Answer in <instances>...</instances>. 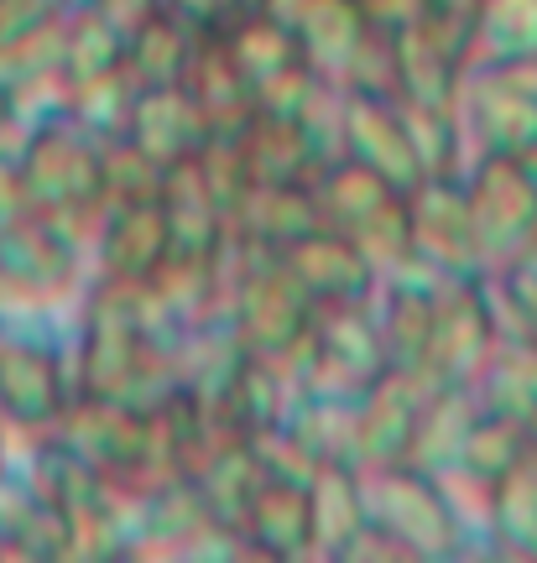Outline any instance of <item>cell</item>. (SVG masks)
<instances>
[{
  "instance_id": "obj_1",
  "label": "cell",
  "mask_w": 537,
  "mask_h": 563,
  "mask_svg": "<svg viewBox=\"0 0 537 563\" xmlns=\"http://www.w3.org/2000/svg\"><path fill=\"white\" fill-rule=\"evenodd\" d=\"M360 496H365V527H376L386 543H397L402 559L418 563L470 559V538H464V527H459L438 475L413 470V464L360 470Z\"/></svg>"
},
{
  "instance_id": "obj_2",
  "label": "cell",
  "mask_w": 537,
  "mask_h": 563,
  "mask_svg": "<svg viewBox=\"0 0 537 563\" xmlns=\"http://www.w3.org/2000/svg\"><path fill=\"white\" fill-rule=\"evenodd\" d=\"M224 323L251 355L293 361L314 323V298L282 266V256H251L230 245V282H224Z\"/></svg>"
},
{
  "instance_id": "obj_3",
  "label": "cell",
  "mask_w": 537,
  "mask_h": 563,
  "mask_svg": "<svg viewBox=\"0 0 537 563\" xmlns=\"http://www.w3.org/2000/svg\"><path fill=\"white\" fill-rule=\"evenodd\" d=\"M314 199H319V220L376 262V272H397L407 262V188L386 183L355 157H335L314 178Z\"/></svg>"
},
{
  "instance_id": "obj_4",
  "label": "cell",
  "mask_w": 537,
  "mask_h": 563,
  "mask_svg": "<svg viewBox=\"0 0 537 563\" xmlns=\"http://www.w3.org/2000/svg\"><path fill=\"white\" fill-rule=\"evenodd\" d=\"M459 125L470 157H522L537 167V58L470 63L459 84Z\"/></svg>"
},
{
  "instance_id": "obj_5",
  "label": "cell",
  "mask_w": 537,
  "mask_h": 563,
  "mask_svg": "<svg viewBox=\"0 0 537 563\" xmlns=\"http://www.w3.org/2000/svg\"><path fill=\"white\" fill-rule=\"evenodd\" d=\"M376 298V292H371ZM360 302H314V323L298 350L303 391H335V397H365L386 376V350L376 334V308Z\"/></svg>"
},
{
  "instance_id": "obj_6",
  "label": "cell",
  "mask_w": 537,
  "mask_h": 563,
  "mask_svg": "<svg viewBox=\"0 0 537 563\" xmlns=\"http://www.w3.org/2000/svg\"><path fill=\"white\" fill-rule=\"evenodd\" d=\"M53 433L84 464H95L116 490H152V418L141 407L120 402V397L74 391V402L63 407Z\"/></svg>"
},
{
  "instance_id": "obj_7",
  "label": "cell",
  "mask_w": 537,
  "mask_h": 563,
  "mask_svg": "<svg viewBox=\"0 0 537 563\" xmlns=\"http://www.w3.org/2000/svg\"><path fill=\"white\" fill-rule=\"evenodd\" d=\"M464 199L475 220V245L485 272L506 266L537 241V167L522 157L480 152L464 167Z\"/></svg>"
},
{
  "instance_id": "obj_8",
  "label": "cell",
  "mask_w": 537,
  "mask_h": 563,
  "mask_svg": "<svg viewBox=\"0 0 537 563\" xmlns=\"http://www.w3.org/2000/svg\"><path fill=\"white\" fill-rule=\"evenodd\" d=\"M428 277H485L464 173H428L407 188V262Z\"/></svg>"
},
{
  "instance_id": "obj_9",
  "label": "cell",
  "mask_w": 537,
  "mask_h": 563,
  "mask_svg": "<svg viewBox=\"0 0 537 563\" xmlns=\"http://www.w3.org/2000/svg\"><path fill=\"white\" fill-rule=\"evenodd\" d=\"M501 323L491 308V287L485 277H449L438 287V313H434V344H428V365H423V386H470L485 355L496 350Z\"/></svg>"
},
{
  "instance_id": "obj_10",
  "label": "cell",
  "mask_w": 537,
  "mask_h": 563,
  "mask_svg": "<svg viewBox=\"0 0 537 563\" xmlns=\"http://www.w3.org/2000/svg\"><path fill=\"white\" fill-rule=\"evenodd\" d=\"M74 402V371L68 355L47 340H0V412L21 428L53 433L63 407Z\"/></svg>"
},
{
  "instance_id": "obj_11",
  "label": "cell",
  "mask_w": 537,
  "mask_h": 563,
  "mask_svg": "<svg viewBox=\"0 0 537 563\" xmlns=\"http://www.w3.org/2000/svg\"><path fill=\"white\" fill-rule=\"evenodd\" d=\"M339 157L365 162L397 188H413L423 178L407 121H402V100H381V95L339 89Z\"/></svg>"
},
{
  "instance_id": "obj_12",
  "label": "cell",
  "mask_w": 537,
  "mask_h": 563,
  "mask_svg": "<svg viewBox=\"0 0 537 563\" xmlns=\"http://www.w3.org/2000/svg\"><path fill=\"white\" fill-rule=\"evenodd\" d=\"M89 251H95V277L125 282V287H146V282L157 277V266L167 262V251H173L162 203L157 199L105 203Z\"/></svg>"
},
{
  "instance_id": "obj_13",
  "label": "cell",
  "mask_w": 537,
  "mask_h": 563,
  "mask_svg": "<svg viewBox=\"0 0 537 563\" xmlns=\"http://www.w3.org/2000/svg\"><path fill=\"white\" fill-rule=\"evenodd\" d=\"M235 532L245 543V559H277V563L314 559V501H308V485L266 475L256 485L251 506L240 511Z\"/></svg>"
},
{
  "instance_id": "obj_14",
  "label": "cell",
  "mask_w": 537,
  "mask_h": 563,
  "mask_svg": "<svg viewBox=\"0 0 537 563\" xmlns=\"http://www.w3.org/2000/svg\"><path fill=\"white\" fill-rule=\"evenodd\" d=\"M282 266L303 282V292L314 302H360L381 287L376 262L360 251L350 235H339L329 224L308 230L303 241H293L282 251Z\"/></svg>"
},
{
  "instance_id": "obj_15",
  "label": "cell",
  "mask_w": 537,
  "mask_h": 563,
  "mask_svg": "<svg viewBox=\"0 0 537 563\" xmlns=\"http://www.w3.org/2000/svg\"><path fill=\"white\" fill-rule=\"evenodd\" d=\"M319 199L303 183H256L230 214V245L251 256H282L308 230H319Z\"/></svg>"
},
{
  "instance_id": "obj_16",
  "label": "cell",
  "mask_w": 537,
  "mask_h": 563,
  "mask_svg": "<svg viewBox=\"0 0 537 563\" xmlns=\"http://www.w3.org/2000/svg\"><path fill=\"white\" fill-rule=\"evenodd\" d=\"M428 386L413 376L386 371L365 397H360L355 418V470H386V464H407L413 449V428H418V407Z\"/></svg>"
},
{
  "instance_id": "obj_17",
  "label": "cell",
  "mask_w": 537,
  "mask_h": 563,
  "mask_svg": "<svg viewBox=\"0 0 537 563\" xmlns=\"http://www.w3.org/2000/svg\"><path fill=\"white\" fill-rule=\"evenodd\" d=\"M125 141L141 146L167 173V167L188 162L209 141V125H204L199 104H194V95L183 84H157V89H141L136 95V110L125 121Z\"/></svg>"
},
{
  "instance_id": "obj_18",
  "label": "cell",
  "mask_w": 537,
  "mask_h": 563,
  "mask_svg": "<svg viewBox=\"0 0 537 563\" xmlns=\"http://www.w3.org/2000/svg\"><path fill=\"white\" fill-rule=\"evenodd\" d=\"M157 203H162V220H167V241H173L167 256H224V251H230L224 209L209 199L194 157L162 173Z\"/></svg>"
},
{
  "instance_id": "obj_19",
  "label": "cell",
  "mask_w": 537,
  "mask_h": 563,
  "mask_svg": "<svg viewBox=\"0 0 537 563\" xmlns=\"http://www.w3.org/2000/svg\"><path fill=\"white\" fill-rule=\"evenodd\" d=\"M261 481H266V470H261L256 449H251V433H240V428H219L209 449L199 454V464L188 470V485L199 490L204 511L224 527L240 522V511L251 506Z\"/></svg>"
},
{
  "instance_id": "obj_20",
  "label": "cell",
  "mask_w": 537,
  "mask_h": 563,
  "mask_svg": "<svg viewBox=\"0 0 537 563\" xmlns=\"http://www.w3.org/2000/svg\"><path fill=\"white\" fill-rule=\"evenodd\" d=\"M183 89L194 95L209 136H240L251 125V115H256L251 84H245V74L235 68V58L224 53L219 37H199V53H194L188 74H183Z\"/></svg>"
},
{
  "instance_id": "obj_21",
  "label": "cell",
  "mask_w": 537,
  "mask_h": 563,
  "mask_svg": "<svg viewBox=\"0 0 537 563\" xmlns=\"http://www.w3.org/2000/svg\"><path fill=\"white\" fill-rule=\"evenodd\" d=\"M470 397L475 407H491V412H506L533 428L537 422V340L527 334H501L496 350L485 355V365L470 382Z\"/></svg>"
},
{
  "instance_id": "obj_22",
  "label": "cell",
  "mask_w": 537,
  "mask_h": 563,
  "mask_svg": "<svg viewBox=\"0 0 537 563\" xmlns=\"http://www.w3.org/2000/svg\"><path fill=\"white\" fill-rule=\"evenodd\" d=\"M298 42L303 58L314 74H324L329 84H344V68L360 53V42L371 32V21L360 11V0H308V11L298 16Z\"/></svg>"
},
{
  "instance_id": "obj_23",
  "label": "cell",
  "mask_w": 537,
  "mask_h": 563,
  "mask_svg": "<svg viewBox=\"0 0 537 563\" xmlns=\"http://www.w3.org/2000/svg\"><path fill=\"white\" fill-rule=\"evenodd\" d=\"M308 501H314V559H335L355 543L365 527V496H360V470L355 464H319V475L308 481Z\"/></svg>"
},
{
  "instance_id": "obj_24",
  "label": "cell",
  "mask_w": 537,
  "mask_h": 563,
  "mask_svg": "<svg viewBox=\"0 0 537 563\" xmlns=\"http://www.w3.org/2000/svg\"><path fill=\"white\" fill-rule=\"evenodd\" d=\"M215 37L224 42V53H230V58H235V68L245 74L251 95H256V84H266L272 74L293 68V63H308V58H303L298 32H293L287 21L266 16L261 5H251L245 16H235L224 32H215Z\"/></svg>"
},
{
  "instance_id": "obj_25",
  "label": "cell",
  "mask_w": 537,
  "mask_h": 563,
  "mask_svg": "<svg viewBox=\"0 0 537 563\" xmlns=\"http://www.w3.org/2000/svg\"><path fill=\"white\" fill-rule=\"evenodd\" d=\"M527 454H533V428H527V422L506 418V412H491V407H475V418H470L464 439H459L454 470L480 485H496V481H506Z\"/></svg>"
},
{
  "instance_id": "obj_26",
  "label": "cell",
  "mask_w": 537,
  "mask_h": 563,
  "mask_svg": "<svg viewBox=\"0 0 537 563\" xmlns=\"http://www.w3.org/2000/svg\"><path fill=\"white\" fill-rule=\"evenodd\" d=\"M199 37L188 21H178L173 11H157L152 21H141L136 32L125 37V68L141 89H157V84H183L188 63L199 53Z\"/></svg>"
},
{
  "instance_id": "obj_27",
  "label": "cell",
  "mask_w": 537,
  "mask_h": 563,
  "mask_svg": "<svg viewBox=\"0 0 537 563\" xmlns=\"http://www.w3.org/2000/svg\"><path fill=\"white\" fill-rule=\"evenodd\" d=\"M470 418H475L470 386H428V397H423V407H418V428H413L407 464H413V470H428V475L454 470L459 439H464Z\"/></svg>"
},
{
  "instance_id": "obj_28",
  "label": "cell",
  "mask_w": 537,
  "mask_h": 563,
  "mask_svg": "<svg viewBox=\"0 0 537 563\" xmlns=\"http://www.w3.org/2000/svg\"><path fill=\"white\" fill-rule=\"evenodd\" d=\"M355 418H360V397L298 391L282 422L308 443V454L319 464H355Z\"/></svg>"
},
{
  "instance_id": "obj_29",
  "label": "cell",
  "mask_w": 537,
  "mask_h": 563,
  "mask_svg": "<svg viewBox=\"0 0 537 563\" xmlns=\"http://www.w3.org/2000/svg\"><path fill=\"white\" fill-rule=\"evenodd\" d=\"M491 559H537V449L491 485Z\"/></svg>"
},
{
  "instance_id": "obj_30",
  "label": "cell",
  "mask_w": 537,
  "mask_h": 563,
  "mask_svg": "<svg viewBox=\"0 0 537 563\" xmlns=\"http://www.w3.org/2000/svg\"><path fill=\"white\" fill-rule=\"evenodd\" d=\"M136 95H141V84L131 79V68L120 63L110 74L79 79L68 89V121L84 125L89 136L116 141V136H125V121H131V110H136Z\"/></svg>"
},
{
  "instance_id": "obj_31",
  "label": "cell",
  "mask_w": 537,
  "mask_h": 563,
  "mask_svg": "<svg viewBox=\"0 0 537 563\" xmlns=\"http://www.w3.org/2000/svg\"><path fill=\"white\" fill-rule=\"evenodd\" d=\"M120 63H125V37L116 26L95 5H68V16H63V74H68V84L110 74Z\"/></svg>"
},
{
  "instance_id": "obj_32",
  "label": "cell",
  "mask_w": 537,
  "mask_h": 563,
  "mask_svg": "<svg viewBox=\"0 0 537 563\" xmlns=\"http://www.w3.org/2000/svg\"><path fill=\"white\" fill-rule=\"evenodd\" d=\"M537 58V0H480L475 63Z\"/></svg>"
},
{
  "instance_id": "obj_33",
  "label": "cell",
  "mask_w": 537,
  "mask_h": 563,
  "mask_svg": "<svg viewBox=\"0 0 537 563\" xmlns=\"http://www.w3.org/2000/svg\"><path fill=\"white\" fill-rule=\"evenodd\" d=\"M402 121H407V136H413L423 178L428 173H464L470 167V141H464L459 110H434V104L402 100Z\"/></svg>"
},
{
  "instance_id": "obj_34",
  "label": "cell",
  "mask_w": 537,
  "mask_h": 563,
  "mask_svg": "<svg viewBox=\"0 0 537 563\" xmlns=\"http://www.w3.org/2000/svg\"><path fill=\"white\" fill-rule=\"evenodd\" d=\"M485 287H491V308H496L501 334L537 340V241L527 251H517L506 266L485 272Z\"/></svg>"
},
{
  "instance_id": "obj_35",
  "label": "cell",
  "mask_w": 537,
  "mask_h": 563,
  "mask_svg": "<svg viewBox=\"0 0 537 563\" xmlns=\"http://www.w3.org/2000/svg\"><path fill=\"white\" fill-rule=\"evenodd\" d=\"M194 167H199L209 199L224 209V224H230L235 203L256 188V178H251V162H245V152H240V136H209L199 152H194Z\"/></svg>"
},
{
  "instance_id": "obj_36",
  "label": "cell",
  "mask_w": 537,
  "mask_h": 563,
  "mask_svg": "<svg viewBox=\"0 0 537 563\" xmlns=\"http://www.w3.org/2000/svg\"><path fill=\"white\" fill-rule=\"evenodd\" d=\"M157 188H162V167L141 146H131L125 136L105 141V203L157 199Z\"/></svg>"
},
{
  "instance_id": "obj_37",
  "label": "cell",
  "mask_w": 537,
  "mask_h": 563,
  "mask_svg": "<svg viewBox=\"0 0 537 563\" xmlns=\"http://www.w3.org/2000/svg\"><path fill=\"white\" fill-rule=\"evenodd\" d=\"M251 449H256V460L266 475H277V481H314L319 475V460L308 454V443L287 428V422H272V428H256L251 433Z\"/></svg>"
},
{
  "instance_id": "obj_38",
  "label": "cell",
  "mask_w": 537,
  "mask_h": 563,
  "mask_svg": "<svg viewBox=\"0 0 537 563\" xmlns=\"http://www.w3.org/2000/svg\"><path fill=\"white\" fill-rule=\"evenodd\" d=\"M256 0H162V11H173L178 21H188L194 32H204V37H215V32H224L235 16H245Z\"/></svg>"
},
{
  "instance_id": "obj_39",
  "label": "cell",
  "mask_w": 537,
  "mask_h": 563,
  "mask_svg": "<svg viewBox=\"0 0 537 563\" xmlns=\"http://www.w3.org/2000/svg\"><path fill=\"white\" fill-rule=\"evenodd\" d=\"M360 11H365V21L376 26V32H407L413 21L428 11V0H360Z\"/></svg>"
},
{
  "instance_id": "obj_40",
  "label": "cell",
  "mask_w": 537,
  "mask_h": 563,
  "mask_svg": "<svg viewBox=\"0 0 537 563\" xmlns=\"http://www.w3.org/2000/svg\"><path fill=\"white\" fill-rule=\"evenodd\" d=\"M89 5H95V11L116 26L120 37H131L141 21H152L162 11V0H89Z\"/></svg>"
},
{
  "instance_id": "obj_41",
  "label": "cell",
  "mask_w": 537,
  "mask_h": 563,
  "mask_svg": "<svg viewBox=\"0 0 537 563\" xmlns=\"http://www.w3.org/2000/svg\"><path fill=\"white\" fill-rule=\"evenodd\" d=\"M428 11L443 21H454V26H464V32H475L480 21V0H428Z\"/></svg>"
},
{
  "instance_id": "obj_42",
  "label": "cell",
  "mask_w": 537,
  "mask_h": 563,
  "mask_svg": "<svg viewBox=\"0 0 537 563\" xmlns=\"http://www.w3.org/2000/svg\"><path fill=\"white\" fill-rule=\"evenodd\" d=\"M63 5H89V0H63Z\"/></svg>"
},
{
  "instance_id": "obj_43",
  "label": "cell",
  "mask_w": 537,
  "mask_h": 563,
  "mask_svg": "<svg viewBox=\"0 0 537 563\" xmlns=\"http://www.w3.org/2000/svg\"><path fill=\"white\" fill-rule=\"evenodd\" d=\"M533 449H537V422H533Z\"/></svg>"
}]
</instances>
